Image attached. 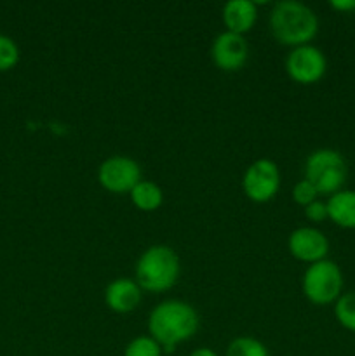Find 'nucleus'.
I'll list each match as a JSON object with an SVG mask.
<instances>
[{"label":"nucleus","instance_id":"f257e3e1","mask_svg":"<svg viewBox=\"0 0 355 356\" xmlns=\"http://www.w3.org/2000/svg\"><path fill=\"white\" fill-rule=\"evenodd\" d=\"M198 323V313L190 302L167 299L150 313L148 332L162 346L164 353H171L178 344L187 343L197 334Z\"/></svg>","mask_w":355,"mask_h":356},{"label":"nucleus","instance_id":"f03ea898","mask_svg":"<svg viewBox=\"0 0 355 356\" xmlns=\"http://www.w3.org/2000/svg\"><path fill=\"white\" fill-rule=\"evenodd\" d=\"M275 40L287 47L308 45L319 33V17L306 3L298 0H282L274 6L268 17Z\"/></svg>","mask_w":355,"mask_h":356},{"label":"nucleus","instance_id":"7ed1b4c3","mask_svg":"<svg viewBox=\"0 0 355 356\" xmlns=\"http://www.w3.org/2000/svg\"><path fill=\"white\" fill-rule=\"evenodd\" d=\"M134 273L136 284L141 291L162 294L171 291L180 280V257L169 245H152L139 256Z\"/></svg>","mask_w":355,"mask_h":356},{"label":"nucleus","instance_id":"20e7f679","mask_svg":"<svg viewBox=\"0 0 355 356\" xmlns=\"http://www.w3.org/2000/svg\"><path fill=\"white\" fill-rule=\"evenodd\" d=\"M348 177V165L338 149L319 148L305 162V179L315 186L319 195L338 193L343 190Z\"/></svg>","mask_w":355,"mask_h":356},{"label":"nucleus","instance_id":"39448f33","mask_svg":"<svg viewBox=\"0 0 355 356\" xmlns=\"http://www.w3.org/2000/svg\"><path fill=\"white\" fill-rule=\"evenodd\" d=\"M305 298L315 306L333 305L343 294V273L334 261L322 259L308 264L301 280Z\"/></svg>","mask_w":355,"mask_h":356},{"label":"nucleus","instance_id":"423d86ee","mask_svg":"<svg viewBox=\"0 0 355 356\" xmlns=\"http://www.w3.org/2000/svg\"><path fill=\"white\" fill-rule=\"evenodd\" d=\"M244 195L254 204H267L277 197L281 190V170L270 159H258L242 176Z\"/></svg>","mask_w":355,"mask_h":356},{"label":"nucleus","instance_id":"0eeeda50","mask_svg":"<svg viewBox=\"0 0 355 356\" xmlns=\"http://www.w3.org/2000/svg\"><path fill=\"white\" fill-rule=\"evenodd\" d=\"M143 179L139 163L131 156L113 155L103 160L97 169V181L110 193H131L132 188Z\"/></svg>","mask_w":355,"mask_h":356},{"label":"nucleus","instance_id":"6e6552de","mask_svg":"<svg viewBox=\"0 0 355 356\" xmlns=\"http://www.w3.org/2000/svg\"><path fill=\"white\" fill-rule=\"evenodd\" d=\"M326 72V54L312 44L291 49L285 58V73L289 75V79L301 86H313V83L320 82Z\"/></svg>","mask_w":355,"mask_h":356},{"label":"nucleus","instance_id":"1a4fd4ad","mask_svg":"<svg viewBox=\"0 0 355 356\" xmlns=\"http://www.w3.org/2000/svg\"><path fill=\"white\" fill-rule=\"evenodd\" d=\"M211 58L216 68L221 72H239L249 58V45L244 35L225 30L212 40Z\"/></svg>","mask_w":355,"mask_h":356},{"label":"nucleus","instance_id":"9d476101","mask_svg":"<svg viewBox=\"0 0 355 356\" xmlns=\"http://www.w3.org/2000/svg\"><path fill=\"white\" fill-rule=\"evenodd\" d=\"M287 249L294 259L313 264L327 259L329 240L320 229L312 228V226H301V228L291 232L287 238Z\"/></svg>","mask_w":355,"mask_h":356},{"label":"nucleus","instance_id":"9b49d317","mask_svg":"<svg viewBox=\"0 0 355 356\" xmlns=\"http://www.w3.org/2000/svg\"><path fill=\"white\" fill-rule=\"evenodd\" d=\"M143 291L132 278H115L104 289V305L118 315H127L141 305Z\"/></svg>","mask_w":355,"mask_h":356},{"label":"nucleus","instance_id":"f8f14e48","mask_svg":"<svg viewBox=\"0 0 355 356\" xmlns=\"http://www.w3.org/2000/svg\"><path fill=\"white\" fill-rule=\"evenodd\" d=\"M223 23L226 31L237 35H246L253 30L258 19V7L253 0H228L223 6Z\"/></svg>","mask_w":355,"mask_h":356},{"label":"nucleus","instance_id":"ddd939ff","mask_svg":"<svg viewBox=\"0 0 355 356\" xmlns=\"http://www.w3.org/2000/svg\"><path fill=\"white\" fill-rule=\"evenodd\" d=\"M327 216L336 226L343 229H355V190H341L331 195Z\"/></svg>","mask_w":355,"mask_h":356},{"label":"nucleus","instance_id":"4468645a","mask_svg":"<svg viewBox=\"0 0 355 356\" xmlns=\"http://www.w3.org/2000/svg\"><path fill=\"white\" fill-rule=\"evenodd\" d=\"M132 205L143 212H153L164 204V191L157 183L141 179L129 193Z\"/></svg>","mask_w":355,"mask_h":356},{"label":"nucleus","instance_id":"2eb2a0df","mask_svg":"<svg viewBox=\"0 0 355 356\" xmlns=\"http://www.w3.org/2000/svg\"><path fill=\"white\" fill-rule=\"evenodd\" d=\"M334 316L343 329L355 332V291L343 292L334 302Z\"/></svg>","mask_w":355,"mask_h":356},{"label":"nucleus","instance_id":"dca6fc26","mask_svg":"<svg viewBox=\"0 0 355 356\" xmlns=\"http://www.w3.org/2000/svg\"><path fill=\"white\" fill-rule=\"evenodd\" d=\"M226 356H270V353L261 341L240 336L228 344Z\"/></svg>","mask_w":355,"mask_h":356},{"label":"nucleus","instance_id":"f3484780","mask_svg":"<svg viewBox=\"0 0 355 356\" xmlns=\"http://www.w3.org/2000/svg\"><path fill=\"white\" fill-rule=\"evenodd\" d=\"M164 350L152 336H139L129 341L124 356H162Z\"/></svg>","mask_w":355,"mask_h":356},{"label":"nucleus","instance_id":"a211bd4d","mask_svg":"<svg viewBox=\"0 0 355 356\" xmlns=\"http://www.w3.org/2000/svg\"><path fill=\"white\" fill-rule=\"evenodd\" d=\"M19 61V49L10 37L0 35V72L13 70Z\"/></svg>","mask_w":355,"mask_h":356},{"label":"nucleus","instance_id":"6ab92c4d","mask_svg":"<svg viewBox=\"0 0 355 356\" xmlns=\"http://www.w3.org/2000/svg\"><path fill=\"white\" fill-rule=\"evenodd\" d=\"M317 197H319V191H317L315 186L306 179L298 181V183L294 184V188H292V200L298 205H301V207H306V205H310L312 202L319 200Z\"/></svg>","mask_w":355,"mask_h":356},{"label":"nucleus","instance_id":"aec40b11","mask_svg":"<svg viewBox=\"0 0 355 356\" xmlns=\"http://www.w3.org/2000/svg\"><path fill=\"white\" fill-rule=\"evenodd\" d=\"M303 211H305V218L312 222H322L326 221V219H329L326 202L315 200L310 205H306V207H303Z\"/></svg>","mask_w":355,"mask_h":356},{"label":"nucleus","instance_id":"412c9836","mask_svg":"<svg viewBox=\"0 0 355 356\" xmlns=\"http://www.w3.org/2000/svg\"><path fill=\"white\" fill-rule=\"evenodd\" d=\"M331 9L341 14H350L355 13V0H331L329 2Z\"/></svg>","mask_w":355,"mask_h":356},{"label":"nucleus","instance_id":"4be33fe9","mask_svg":"<svg viewBox=\"0 0 355 356\" xmlns=\"http://www.w3.org/2000/svg\"><path fill=\"white\" fill-rule=\"evenodd\" d=\"M190 356H218L214 350H211V348H197V350H194L190 353Z\"/></svg>","mask_w":355,"mask_h":356}]
</instances>
